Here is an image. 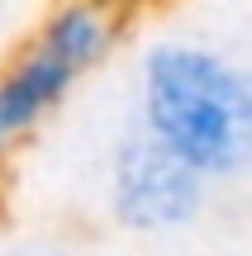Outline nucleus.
Segmentation results:
<instances>
[{
  "mask_svg": "<svg viewBox=\"0 0 252 256\" xmlns=\"http://www.w3.org/2000/svg\"><path fill=\"white\" fill-rule=\"evenodd\" d=\"M133 124L190 166L228 180L252 166V72L190 38H157L133 66Z\"/></svg>",
  "mask_w": 252,
  "mask_h": 256,
  "instance_id": "1",
  "label": "nucleus"
},
{
  "mask_svg": "<svg viewBox=\"0 0 252 256\" xmlns=\"http://www.w3.org/2000/svg\"><path fill=\"white\" fill-rule=\"evenodd\" d=\"M119 14L100 0H53L29 38L0 62V171L53 124V114L110 62Z\"/></svg>",
  "mask_w": 252,
  "mask_h": 256,
  "instance_id": "2",
  "label": "nucleus"
},
{
  "mask_svg": "<svg viewBox=\"0 0 252 256\" xmlns=\"http://www.w3.org/2000/svg\"><path fill=\"white\" fill-rule=\"evenodd\" d=\"M205 190L209 180H200L181 156L152 142L138 124L124 128L105 156V209L124 232H138V238L195 223L205 209Z\"/></svg>",
  "mask_w": 252,
  "mask_h": 256,
  "instance_id": "3",
  "label": "nucleus"
},
{
  "mask_svg": "<svg viewBox=\"0 0 252 256\" xmlns=\"http://www.w3.org/2000/svg\"><path fill=\"white\" fill-rule=\"evenodd\" d=\"M100 5H110L114 14H119V10H133V5H143V0H100Z\"/></svg>",
  "mask_w": 252,
  "mask_h": 256,
  "instance_id": "4",
  "label": "nucleus"
}]
</instances>
